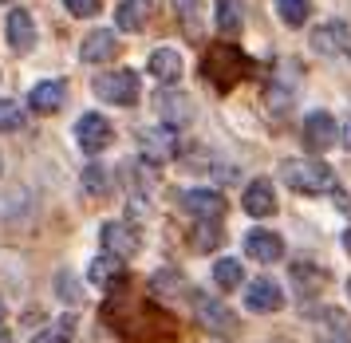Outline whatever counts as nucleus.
Returning <instances> with one entry per match:
<instances>
[{"instance_id": "473e14b6", "label": "nucleus", "mask_w": 351, "mask_h": 343, "mask_svg": "<svg viewBox=\"0 0 351 343\" xmlns=\"http://www.w3.org/2000/svg\"><path fill=\"white\" fill-rule=\"evenodd\" d=\"M348 300H351V281H348Z\"/></svg>"}, {"instance_id": "72a5a7b5", "label": "nucleus", "mask_w": 351, "mask_h": 343, "mask_svg": "<svg viewBox=\"0 0 351 343\" xmlns=\"http://www.w3.org/2000/svg\"><path fill=\"white\" fill-rule=\"evenodd\" d=\"M0 4H8V0H0Z\"/></svg>"}, {"instance_id": "a211bd4d", "label": "nucleus", "mask_w": 351, "mask_h": 343, "mask_svg": "<svg viewBox=\"0 0 351 343\" xmlns=\"http://www.w3.org/2000/svg\"><path fill=\"white\" fill-rule=\"evenodd\" d=\"M245 213L249 217H269V213H276V193H272V186L265 178L253 182V186H245Z\"/></svg>"}, {"instance_id": "1a4fd4ad", "label": "nucleus", "mask_w": 351, "mask_h": 343, "mask_svg": "<svg viewBox=\"0 0 351 343\" xmlns=\"http://www.w3.org/2000/svg\"><path fill=\"white\" fill-rule=\"evenodd\" d=\"M312 47L319 56H351V28L343 20H328L312 32Z\"/></svg>"}, {"instance_id": "412c9836", "label": "nucleus", "mask_w": 351, "mask_h": 343, "mask_svg": "<svg viewBox=\"0 0 351 343\" xmlns=\"http://www.w3.org/2000/svg\"><path fill=\"white\" fill-rule=\"evenodd\" d=\"M241 24H245V4L241 0H217V28L241 32Z\"/></svg>"}, {"instance_id": "2eb2a0df", "label": "nucleus", "mask_w": 351, "mask_h": 343, "mask_svg": "<svg viewBox=\"0 0 351 343\" xmlns=\"http://www.w3.org/2000/svg\"><path fill=\"white\" fill-rule=\"evenodd\" d=\"M114 51H119V40H114V32L111 28H95L87 40H83L80 47V60L83 63H103V60H111Z\"/></svg>"}, {"instance_id": "f03ea898", "label": "nucleus", "mask_w": 351, "mask_h": 343, "mask_svg": "<svg viewBox=\"0 0 351 343\" xmlns=\"http://www.w3.org/2000/svg\"><path fill=\"white\" fill-rule=\"evenodd\" d=\"M280 178H285V182L296 189V193H328V189H332V182H335L332 166H324L319 158L285 162V166H280Z\"/></svg>"}, {"instance_id": "20e7f679", "label": "nucleus", "mask_w": 351, "mask_h": 343, "mask_svg": "<svg viewBox=\"0 0 351 343\" xmlns=\"http://www.w3.org/2000/svg\"><path fill=\"white\" fill-rule=\"evenodd\" d=\"M99 241H103V252H111L119 261H127V257H134V252L143 249V233H138L134 221H107Z\"/></svg>"}, {"instance_id": "9d476101", "label": "nucleus", "mask_w": 351, "mask_h": 343, "mask_svg": "<svg viewBox=\"0 0 351 343\" xmlns=\"http://www.w3.org/2000/svg\"><path fill=\"white\" fill-rule=\"evenodd\" d=\"M245 252L253 261H261V265H276L285 257V241L276 233H269V229H249L245 233Z\"/></svg>"}, {"instance_id": "f8f14e48", "label": "nucleus", "mask_w": 351, "mask_h": 343, "mask_svg": "<svg viewBox=\"0 0 351 343\" xmlns=\"http://www.w3.org/2000/svg\"><path fill=\"white\" fill-rule=\"evenodd\" d=\"M4 36H8V47L12 51H32L36 47V24H32V16L24 12V8H12L8 12V20H4Z\"/></svg>"}, {"instance_id": "aec40b11", "label": "nucleus", "mask_w": 351, "mask_h": 343, "mask_svg": "<svg viewBox=\"0 0 351 343\" xmlns=\"http://www.w3.org/2000/svg\"><path fill=\"white\" fill-rule=\"evenodd\" d=\"M324 281H328V272H319L312 265H292V284H296L300 296H316L319 288H324Z\"/></svg>"}, {"instance_id": "bb28decb", "label": "nucleus", "mask_w": 351, "mask_h": 343, "mask_svg": "<svg viewBox=\"0 0 351 343\" xmlns=\"http://www.w3.org/2000/svg\"><path fill=\"white\" fill-rule=\"evenodd\" d=\"M154 292H182V276H178L174 268L154 272Z\"/></svg>"}, {"instance_id": "0eeeda50", "label": "nucleus", "mask_w": 351, "mask_h": 343, "mask_svg": "<svg viewBox=\"0 0 351 343\" xmlns=\"http://www.w3.org/2000/svg\"><path fill=\"white\" fill-rule=\"evenodd\" d=\"M335 134H339V123H335L328 110H312V115L304 119V126H300V139H304V146H308L312 154L328 150V146L335 142Z\"/></svg>"}, {"instance_id": "4be33fe9", "label": "nucleus", "mask_w": 351, "mask_h": 343, "mask_svg": "<svg viewBox=\"0 0 351 343\" xmlns=\"http://www.w3.org/2000/svg\"><path fill=\"white\" fill-rule=\"evenodd\" d=\"M87 276L95 284H114V281H123V268H119V257H99V261H91V268H87Z\"/></svg>"}, {"instance_id": "7c9ffc66", "label": "nucleus", "mask_w": 351, "mask_h": 343, "mask_svg": "<svg viewBox=\"0 0 351 343\" xmlns=\"http://www.w3.org/2000/svg\"><path fill=\"white\" fill-rule=\"evenodd\" d=\"M343 146L351 150V123H348V130H343Z\"/></svg>"}, {"instance_id": "423d86ee", "label": "nucleus", "mask_w": 351, "mask_h": 343, "mask_svg": "<svg viewBox=\"0 0 351 343\" xmlns=\"http://www.w3.org/2000/svg\"><path fill=\"white\" fill-rule=\"evenodd\" d=\"M75 142H80L83 154H99V150H107V142H111V123L95 115V110H87L80 115V123H75Z\"/></svg>"}, {"instance_id": "dca6fc26", "label": "nucleus", "mask_w": 351, "mask_h": 343, "mask_svg": "<svg viewBox=\"0 0 351 343\" xmlns=\"http://www.w3.org/2000/svg\"><path fill=\"white\" fill-rule=\"evenodd\" d=\"M182 71H186V63H182V56H178L174 47H154V51H150V75L154 79H162V83H178Z\"/></svg>"}, {"instance_id": "9b49d317", "label": "nucleus", "mask_w": 351, "mask_h": 343, "mask_svg": "<svg viewBox=\"0 0 351 343\" xmlns=\"http://www.w3.org/2000/svg\"><path fill=\"white\" fill-rule=\"evenodd\" d=\"M64 103H67L64 79H44V83H36L32 91H28V107H32L36 115H56Z\"/></svg>"}, {"instance_id": "4468645a", "label": "nucleus", "mask_w": 351, "mask_h": 343, "mask_svg": "<svg viewBox=\"0 0 351 343\" xmlns=\"http://www.w3.org/2000/svg\"><path fill=\"white\" fill-rule=\"evenodd\" d=\"M245 304H249V312H276L280 304H285V296H280V284L276 281H253L249 284V292H245Z\"/></svg>"}, {"instance_id": "cd10ccee", "label": "nucleus", "mask_w": 351, "mask_h": 343, "mask_svg": "<svg viewBox=\"0 0 351 343\" xmlns=\"http://www.w3.org/2000/svg\"><path fill=\"white\" fill-rule=\"evenodd\" d=\"M146 324H166V316H158L154 308H143V328ZM130 340L134 343H158L154 335H146V331H130Z\"/></svg>"}, {"instance_id": "c756f323", "label": "nucleus", "mask_w": 351, "mask_h": 343, "mask_svg": "<svg viewBox=\"0 0 351 343\" xmlns=\"http://www.w3.org/2000/svg\"><path fill=\"white\" fill-rule=\"evenodd\" d=\"M0 343H12V331L4 328V324H0Z\"/></svg>"}, {"instance_id": "6ab92c4d", "label": "nucleus", "mask_w": 351, "mask_h": 343, "mask_svg": "<svg viewBox=\"0 0 351 343\" xmlns=\"http://www.w3.org/2000/svg\"><path fill=\"white\" fill-rule=\"evenodd\" d=\"M75 340V312H64L56 324H48L44 331H36L32 343H71Z\"/></svg>"}, {"instance_id": "393cba45", "label": "nucleus", "mask_w": 351, "mask_h": 343, "mask_svg": "<svg viewBox=\"0 0 351 343\" xmlns=\"http://www.w3.org/2000/svg\"><path fill=\"white\" fill-rule=\"evenodd\" d=\"M83 189H87L91 198H103V193L111 189V178H107V170H99V166H87V170H83Z\"/></svg>"}, {"instance_id": "f257e3e1", "label": "nucleus", "mask_w": 351, "mask_h": 343, "mask_svg": "<svg viewBox=\"0 0 351 343\" xmlns=\"http://www.w3.org/2000/svg\"><path fill=\"white\" fill-rule=\"evenodd\" d=\"M245 75H249V56H245V51H237V47H229V44L209 47L206 63H202V79H206V83H213L217 91H229V87Z\"/></svg>"}, {"instance_id": "6e6552de", "label": "nucleus", "mask_w": 351, "mask_h": 343, "mask_svg": "<svg viewBox=\"0 0 351 343\" xmlns=\"http://www.w3.org/2000/svg\"><path fill=\"white\" fill-rule=\"evenodd\" d=\"M193 312H197V324L206 331H217V335H229V331L237 328L233 324V312L225 308L221 300L206 296V292H193Z\"/></svg>"}, {"instance_id": "7ed1b4c3", "label": "nucleus", "mask_w": 351, "mask_h": 343, "mask_svg": "<svg viewBox=\"0 0 351 343\" xmlns=\"http://www.w3.org/2000/svg\"><path fill=\"white\" fill-rule=\"evenodd\" d=\"M95 95L103 103H114V107H130L138 103V75L134 71H107V75H95Z\"/></svg>"}, {"instance_id": "a878e982", "label": "nucleus", "mask_w": 351, "mask_h": 343, "mask_svg": "<svg viewBox=\"0 0 351 343\" xmlns=\"http://www.w3.org/2000/svg\"><path fill=\"white\" fill-rule=\"evenodd\" d=\"M24 126V110L12 99H0V130H20Z\"/></svg>"}, {"instance_id": "c85d7f7f", "label": "nucleus", "mask_w": 351, "mask_h": 343, "mask_svg": "<svg viewBox=\"0 0 351 343\" xmlns=\"http://www.w3.org/2000/svg\"><path fill=\"white\" fill-rule=\"evenodd\" d=\"M64 4H67V12L80 16V20H87V16L99 12V0H64Z\"/></svg>"}, {"instance_id": "39448f33", "label": "nucleus", "mask_w": 351, "mask_h": 343, "mask_svg": "<svg viewBox=\"0 0 351 343\" xmlns=\"http://www.w3.org/2000/svg\"><path fill=\"white\" fill-rule=\"evenodd\" d=\"M138 150H143L146 162H166V158L178 154V134L170 123H158V126H146L138 130Z\"/></svg>"}, {"instance_id": "ddd939ff", "label": "nucleus", "mask_w": 351, "mask_h": 343, "mask_svg": "<svg viewBox=\"0 0 351 343\" xmlns=\"http://www.w3.org/2000/svg\"><path fill=\"white\" fill-rule=\"evenodd\" d=\"M182 205L197 221H221V213H225V198L217 189H190V193H182Z\"/></svg>"}, {"instance_id": "f3484780", "label": "nucleus", "mask_w": 351, "mask_h": 343, "mask_svg": "<svg viewBox=\"0 0 351 343\" xmlns=\"http://www.w3.org/2000/svg\"><path fill=\"white\" fill-rule=\"evenodd\" d=\"M150 12H154V4H150V0H123V4H119V12H114V28L138 32V28L150 24Z\"/></svg>"}, {"instance_id": "b1692460", "label": "nucleus", "mask_w": 351, "mask_h": 343, "mask_svg": "<svg viewBox=\"0 0 351 343\" xmlns=\"http://www.w3.org/2000/svg\"><path fill=\"white\" fill-rule=\"evenodd\" d=\"M213 281H217V288H221V292L237 288V284L245 281V268H241V261H217V265H213Z\"/></svg>"}, {"instance_id": "2f4dec72", "label": "nucleus", "mask_w": 351, "mask_h": 343, "mask_svg": "<svg viewBox=\"0 0 351 343\" xmlns=\"http://www.w3.org/2000/svg\"><path fill=\"white\" fill-rule=\"evenodd\" d=\"M343 249L351 252V229H348V233H343Z\"/></svg>"}, {"instance_id": "5701e85b", "label": "nucleus", "mask_w": 351, "mask_h": 343, "mask_svg": "<svg viewBox=\"0 0 351 343\" xmlns=\"http://www.w3.org/2000/svg\"><path fill=\"white\" fill-rule=\"evenodd\" d=\"M276 12L288 28H300L304 20L312 16V0H276Z\"/></svg>"}]
</instances>
